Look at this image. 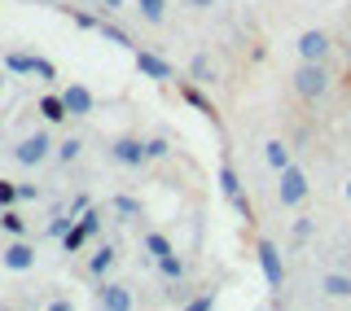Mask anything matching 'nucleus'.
Returning <instances> with one entry per match:
<instances>
[{"label": "nucleus", "instance_id": "1", "mask_svg": "<svg viewBox=\"0 0 351 311\" xmlns=\"http://www.w3.org/2000/svg\"><path fill=\"white\" fill-rule=\"evenodd\" d=\"M329 84H334V75H329V62H299V66H294V75H290L294 97H299V101H307V105L325 101Z\"/></svg>", "mask_w": 351, "mask_h": 311}, {"label": "nucleus", "instance_id": "2", "mask_svg": "<svg viewBox=\"0 0 351 311\" xmlns=\"http://www.w3.org/2000/svg\"><path fill=\"white\" fill-rule=\"evenodd\" d=\"M294 49H299V62H329L334 40H329L321 27H312V31H303V36L294 40Z\"/></svg>", "mask_w": 351, "mask_h": 311}, {"label": "nucleus", "instance_id": "3", "mask_svg": "<svg viewBox=\"0 0 351 311\" xmlns=\"http://www.w3.org/2000/svg\"><path fill=\"white\" fill-rule=\"evenodd\" d=\"M277 197H281V206H299L303 197H307V175H303L294 162L281 171V188H277Z\"/></svg>", "mask_w": 351, "mask_h": 311}, {"label": "nucleus", "instance_id": "4", "mask_svg": "<svg viewBox=\"0 0 351 311\" xmlns=\"http://www.w3.org/2000/svg\"><path fill=\"white\" fill-rule=\"evenodd\" d=\"M255 254H259V268H263V276H268V285H272V290H281V281H285L281 250L272 246V241H259V246H255Z\"/></svg>", "mask_w": 351, "mask_h": 311}, {"label": "nucleus", "instance_id": "5", "mask_svg": "<svg viewBox=\"0 0 351 311\" xmlns=\"http://www.w3.org/2000/svg\"><path fill=\"white\" fill-rule=\"evenodd\" d=\"M110 158L123 162V166H141V162H149V145H145V140H136V136H123V140L110 145Z\"/></svg>", "mask_w": 351, "mask_h": 311}, {"label": "nucleus", "instance_id": "6", "mask_svg": "<svg viewBox=\"0 0 351 311\" xmlns=\"http://www.w3.org/2000/svg\"><path fill=\"white\" fill-rule=\"evenodd\" d=\"M97 228H101V215H97V210H88V215H84L75 228H66V232H62V246H66V254H71V250H80V246H84L88 237H93Z\"/></svg>", "mask_w": 351, "mask_h": 311}, {"label": "nucleus", "instance_id": "7", "mask_svg": "<svg viewBox=\"0 0 351 311\" xmlns=\"http://www.w3.org/2000/svg\"><path fill=\"white\" fill-rule=\"evenodd\" d=\"M14 158H18L22 166H36V162H44V158H49V136H44V132L27 136V140H22V145L14 149Z\"/></svg>", "mask_w": 351, "mask_h": 311}, {"label": "nucleus", "instance_id": "8", "mask_svg": "<svg viewBox=\"0 0 351 311\" xmlns=\"http://www.w3.org/2000/svg\"><path fill=\"white\" fill-rule=\"evenodd\" d=\"M0 263H5L9 272H27V268H36V250H31L27 241H14V246L0 254Z\"/></svg>", "mask_w": 351, "mask_h": 311}, {"label": "nucleus", "instance_id": "9", "mask_svg": "<svg viewBox=\"0 0 351 311\" xmlns=\"http://www.w3.org/2000/svg\"><path fill=\"white\" fill-rule=\"evenodd\" d=\"M97 303H101L106 311H128V307H132V294L123 290V285H110V281H106L101 290H97Z\"/></svg>", "mask_w": 351, "mask_h": 311}, {"label": "nucleus", "instance_id": "10", "mask_svg": "<svg viewBox=\"0 0 351 311\" xmlns=\"http://www.w3.org/2000/svg\"><path fill=\"white\" fill-rule=\"evenodd\" d=\"M62 101H66V110H71V114H93V92H88V88H80V84L66 88Z\"/></svg>", "mask_w": 351, "mask_h": 311}, {"label": "nucleus", "instance_id": "11", "mask_svg": "<svg viewBox=\"0 0 351 311\" xmlns=\"http://www.w3.org/2000/svg\"><path fill=\"white\" fill-rule=\"evenodd\" d=\"M136 71L149 75V79H171V66L162 58H154V53H136Z\"/></svg>", "mask_w": 351, "mask_h": 311}, {"label": "nucleus", "instance_id": "12", "mask_svg": "<svg viewBox=\"0 0 351 311\" xmlns=\"http://www.w3.org/2000/svg\"><path fill=\"white\" fill-rule=\"evenodd\" d=\"M114 263H119V250L114 246H101V250L93 254V263H88V272H93V276H106Z\"/></svg>", "mask_w": 351, "mask_h": 311}, {"label": "nucleus", "instance_id": "13", "mask_svg": "<svg viewBox=\"0 0 351 311\" xmlns=\"http://www.w3.org/2000/svg\"><path fill=\"white\" fill-rule=\"evenodd\" d=\"M321 290H325L329 298H351V276H343V272H329L325 281H321Z\"/></svg>", "mask_w": 351, "mask_h": 311}, {"label": "nucleus", "instance_id": "14", "mask_svg": "<svg viewBox=\"0 0 351 311\" xmlns=\"http://www.w3.org/2000/svg\"><path fill=\"white\" fill-rule=\"evenodd\" d=\"M189 75H193V84H215V66L206 53H197V58L189 62Z\"/></svg>", "mask_w": 351, "mask_h": 311}, {"label": "nucleus", "instance_id": "15", "mask_svg": "<svg viewBox=\"0 0 351 311\" xmlns=\"http://www.w3.org/2000/svg\"><path fill=\"white\" fill-rule=\"evenodd\" d=\"M263 158H268L272 171H285V166H290V149H285L281 140H268V145H263Z\"/></svg>", "mask_w": 351, "mask_h": 311}, {"label": "nucleus", "instance_id": "16", "mask_svg": "<svg viewBox=\"0 0 351 311\" xmlns=\"http://www.w3.org/2000/svg\"><path fill=\"white\" fill-rule=\"evenodd\" d=\"M40 114L49 119V123H62V119L71 114V110H66V101H62V97H40Z\"/></svg>", "mask_w": 351, "mask_h": 311}, {"label": "nucleus", "instance_id": "17", "mask_svg": "<svg viewBox=\"0 0 351 311\" xmlns=\"http://www.w3.org/2000/svg\"><path fill=\"white\" fill-rule=\"evenodd\" d=\"M219 188H224V197H228V202H237V197H241V184H237V171H233V166H219Z\"/></svg>", "mask_w": 351, "mask_h": 311}, {"label": "nucleus", "instance_id": "18", "mask_svg": "<svg viewBox=\"0 0 351 311\" xmlns=\"http://www.w3.org/2000/svg\"><path fill=\"white\" fill-rule=\"evenodd\" d=\"M136 5H141V14H145V22H154V27L167 18V0H136Z\"/></svg>", "mask_w": 351, "mask_h": 311}, {"label": "nucleus", "instance_id": "19", "mask_svg": "<svg viewBox=\"0 0 351 311\" xmlns=\"http://www.w3.org/2000/svg\"><path fill=\"white\" fill-rule=\"evenodd\" d=\"M180 92H184V101H189V105H197V110H202V114H206V119H215V105H211V101H206V97H202V92H197V88H193V84H184V88H180Z\"/></svg>", "mask_w": 351, "mask_h": 311}, {"label": "nucleus", "instance_id": "20", "mask_svg": "<svg viewBox=\"0 0 351 311\" xmlns=\"http://www.w3.org/2000/svg\"><path fill=\"white\" fill-rule=\"evenodd\" d=\"M5 66H9L14 75H36V58H27V53H9Z\"/></svg>", "mask_w": 351, "mask_h": 311}, {"label": "nucleus", "instance_id": "21", "mask_svg": "<svg viewBox=\"0 0 351 311\" xmlns=\"http://www.w3.org/2000/svg\"><path fill=\"white\" fill-rule=\"evenodd\" d=\"M0 228H9L14 237H22V232H27V219H22L18 210H9V206H5V215H0Z\"/></svg>", "mask_w": 351, "mask_h": 311}, {"label": "nucleus", "instance_id": "22", "mask_svg": "<svg viewBox=\"0 0 351 311\" xmlns=\"http://www.w3.org/2000/svg\"><path fill=\"white\" fill-rule=\"evenodd\" d=\"M158 268H162V276H167V281H180V276H184V263L176 259V254H162Z\"/></svg>", "mask_w": 351, "mask_h": 311}, {"label": "nucleus", "instance_id": "23", "mask_svg": "<svg viewBox=\"0 0 351 311\" xmlns=\"http://www.w3.org/2000/svg\"><path fill=\"white\" fill-rule=\"evenodd\" d=\"M145 250L154 254V259H162V254H171V241L162 237V232H149V237H145Z\"/></svg>", "mask_w": 351, "mask_h": 311}, {"label": "nucleus", "instance_id": "24", "mask_svg": "<svg viewBox=\"0 0 351 311\" xmlns=\"http://www.w3.org/2000/svg\"><path fill=\"white\" fill-rule=\"evenodd\" d=\"M97 31H101V36H106L110 44H119V49H132V40H128V31H119V27H106V22H101V27H97Z\"/></svg>", "mask_w": 351, "mask_h": 311}, {"label": "nucleus", "instance_id": "25", "mask_svg": "<svg viewBox=\"0 0 351 311\" xmlns=\"http://www.w3.org/2000/svg\"><path fill=\"white\" fill-rule=\"evenodd\" d=\"M110 206H114L119 215H141V202H136V197H114Z\"/></svg>", "mask_w": 351, "mask_h": 311}, {"label": "nucleus", "instance_id": "26", "mask_svg": "<svg viewBox=\"0 0 351 311\" xmlns=\"http://www.w3.org/2000/svg\"><path fill=\"white\" fill-rule=\"evenodd\" d=\"M80 149H84V145H80V140H75V136H71V140H62V149H58V158H62V162H75V158H80Z\"/></svg>", "mask_w": 351, "mask_h": 311}, {"label": "nucleus", "instance_id": "27", "mask_svg": "<svg viewBox=\"0 0 351 311\" xmlns=\"http://www.w3.org/2000/svg\"><path fill=\"white\" fill-rule=\"evenodd\" d=\"M18 202V184L14 180H0V206H14Z\"/></svg>", "mask_w": 351, "mask_h": 311}, {"label": "nucleus", "instance_id": "28", "mask_svg": "<svg viewBox=\"0 0 351 311\" xmlns=\"http://www.w3.org/2000/svg\"><path fill=\"white\" fill-rule=\"evenodd\" d=\"M145 145H149V158H167V153H171V145H167V140H145Z\"/></svg>", "mask_w": 351, "mask_h": 311}, {"label": "nucleus", "instance_id": "29", "mask_svg": "<svg viewBox=\"0 0 351 311\" xmlns=\"http://www.w3.org/2000/svg\"><path fill=\"white\" fill-rule=\"evenodd\" d=\"M36 75H40V79H58V66L44 62V58H36Z\"/></svg>", "mask_w": 351, "mask_h": 311}, {"label": "nucleus", "instance_id": "30", "mask_svg": "<svg viewBox=\"0 0 351 311\" xmlns=\"http://www.w3.org/2000/svg\"><path fill=\"white\" fill-rule=\"evenodd\" d=\"M294 237H299V241L312 237V219H299V224H294Z\"/></svg>", "mask_w": 351, "mask_h": 311}, {"label": "nucleus", "instance_id": "31", "mask_svg": "<svg viewBox=\"0 0 351 311\" xmlns=\"http://www.w3.org/2000/svg\"><path fill=\"white\" fill-rule=\"evenodd\" d=\"M189 5H197V9H211V5H215V0H189Z\"/></svg>", "mask_w": 351, "mask_h": 311}, {"label": "nucleus", "instance_id": "32", "mask_svg": "<svg viewBox=\"0 0 351 311\" xmlns=\"http://www.w3.org/2000/svg\"><path fill=\"white\" fill-rule=\"evenodd\" d=\"M101 5H106V9H119V5H123V0H101Z\"/></svg>", "mask_w": 351, "mask_h": 311}, {"label": "nucleus", "instance_id": "33", "mask_svg": "<svg viewBox=\"0 0 351 311\" xmlns=\"http://www.w3.org/2000/svg\"><path fill=\"white\" fill-rule=\"evenodd\" d=\"M347 202H351V180H347Z\"/></svg>", "mask_w": 351, "mask_h": 311}, {"label": "nucleus", "instance_id": "34", "mask_svg": "<svg viewBox=\"0 0 351 311\" xmlns=\"http://www.w3.org/2000/svg\"><path fill=\"white\" fill-rule=\"evenodd\" d=\"M347 44H351V27H347Z\"/></svg>", "mask_w": 351, "mask_h": 311}, {"label": "nucleus", "instance_id": "35", "mask_svg": "<svg viewBox=\"0 0 351 311\" xmlns=\"http://www.w3.org/2000/svg\"><path fill=\"white\" fill-rule=\"evenodd\" d=\"M0 88H5V75H0Z\"/></svg>", "mask_w": 351, "mask_h": 311}, {"label": "nucleus", "instance_id": "36", "mask_svg": "<svg viewBox=\"0 0 351 311\" xmlns=\"http://www.w3.org/2000/svg\"><path fill=\"white\" fill-rule=\"evenodd\" d=\"M0 215H5V206H0Z\"/></svg>", "mask_w": 351, "mask_h": 311}]
</instances>
